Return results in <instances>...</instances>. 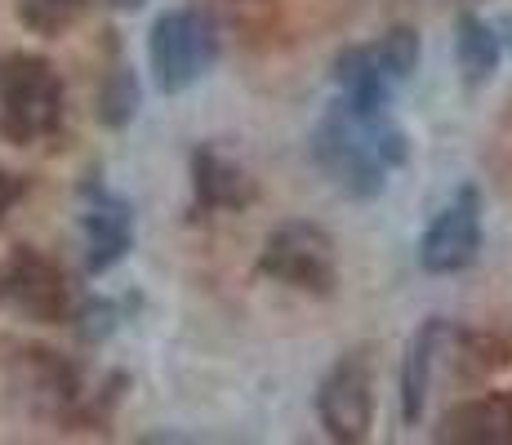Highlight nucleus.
I'll use <instances>...</instances> for the list:
<instances>
[{"label":"nucleus","mask_w":512,"mask_h":445,"mask_svg":"<svg viewBox=\"0 0 512 445\" xmlns=\"http://www.w3.org/2000/svg\"><path fill=\"white\" fill-rule=\"evenodd\" d=\"M107 5H112V9H125V14H134V9H143L147 0H107Z\"/></svg>","instance_id":"6ab92c4d"},{"label":"nucleus","mask_w":512,"mask_h":445,"mask_svg":"<svg viewBox=\"0 0 512 445\" xmlns=\"http://www.w3.org/2000/svg\"><path fill=\"white\" fill-rule=\"evenodd\" d=\"M477 250H481V196L477 187H464L423 232L419 263L432 276H450V272H464L477 259Z\"/></svg>","instance_id":"0eeeda50"},{"label":"nucleus","mask_w":512,"mask_h":445,"mask_svg":"<svg viewBox=\"0 0 512 445\" xmlns=\"http://www.w3.org/2000/svg\"><path fill=\"white\" fill-rule=\"evenodd\" d=\"M147 58H152V76L161 94H183L196 85L214 63H219V36L214 23L196 9H170L156 18L152 41H147Z\"/></svg>","instance_id":"f03ea898"},{"label":"nucleus","mask_w":512,"mask_h":445,"mask_svg":"<svg viewBox=\"0 0 512 445\" xmlns=\"http://www.w3.org/2000/svg\"><path fill=\"white\" fill-rule=\"evenodd\" d=\"M0 303L36 325H58L72 312V290L54 259L18 245L0 259Z\"/></svg>","instance_id":"39448f33"},{"label":"nucleus","mask_w":512,"mask_h":445,"mask_svg":"<svg viewBox=\"0 0 512 445\" xmlns=\"http://www.w3.org/2000/svg\"><path fill=\"white\" fill-rule=\"evenodd\" d=\"M90 9V0H18V18L32 27L36 36H63L76 27Z\"/></svg>","instance_id":"4468645a"},{"label":"nucleus","mask_w":512,"mask_h":445,"mask_svg":"<svg viewBox=\"0 0 512 445\" xmlns=\"http://www.w3.org/2000/svg\"><path fill=\"white\" fill-rule=\"evenodd\" d=\"M81 223H85V267H90L94 276L116 267L130 254L134 214L121 196L103 192V187H90V210L81 214Z\"/></svg>","instance_id":"6e6552de"},{"label":"nucleus","mask_w":512,"mask_h":445,"mask_svg":"<svg viewBox=\"0 0 512 445\" xmlns=\"http://www.w3.org/2000/svg\"><path fill=\"white\" fill-rule=\"evenodd\" d=\"M370 54H374V63H379V72L388 76L392 85H401V81H410V76L419 72L423 45H419L415 27H392L388 36H379V41L370 45Z\"/></svg>","instance_id":"ddd939ff"},{"label":"nucleus","mask_w":512,"mask_h":445,"mask_svg":"<svg viewBox=\"0 0 512 445\" xmlns=\"http://www.w3.org/2000/svg\"><path fill=\"white\" fill-rule=\"evenodd\" d=\"M192 187L205 210H245L259 196L250 170L232 156H223L219 147H196L192 152Z\"/></svg>","instance_id":"9d476101"},{"label":"nucleus","mask_w":512,"mask_h":445,"mask_svg":"<svg viewBox=\"0 0 512 445\" xmlns=\"http://www.w3.org/2000/svg\"><path fill=\"white\" fill-rule=\"evenodd\" d=\"M63 121V81L41 54L0 58V134L27 147L41 143Z\"/></svg>","instance_id":"f257e3e1"},{"label":"nucleus","mask_w":512,"mask_h":445,"mask_svg":"<svg viewBox=\"0 0 512 445\" xmlns=\"http://www.w3.org/2000/svg\"><path fill=\"white\" fill-rule=\"evenodd\" d=\"M495 36H499V45H508V49H512V14H508L499 27H495Z\"/></svg>","instance_id":"a211bd4d"},{"label":"nucleus","mask_w":512,"mask_h":445,"mask_svg":"<svg viewBox=\"0 0 512 445\" xmlns=\"http://www.w3.org/2000/svg\"><path fill=\"white\" fill-rule=\"evenodd\" d=\"M455 54H459V72H464V81L468 85H486V81H495L499 58H504V45H499L495 27H490L481 14H459Z\"/></svg>","instance_id":"f8f14e48"},{"label":"nucleus","mask_w":512,"mask_h":445,"mask_svg":"<svg viewBox=\"0 0 512 445\" xmlns=\"http://www.w3.org/2000/svg\"><path fill=\"white\" fill-rule=\"evenodd\" d=\"M437 441L455 445H512V392H486V397L459 401L446 410Z\"/></svg>","instance_id":"1a4fd4ad"},{"label":"nucleus","mask_w":512,"mask_h":445,"mask_svg":"<svg viewBox=\"0 0 512 445\" xmlns=\"http://www.w3.org/2000/svg\"><path fill=\"white\" fill-rule=\"evenodd\" d=\"M317 414L330 441L357 445L374 428V370L366 352H348L339 365L321 379L317 388Z\"/></svg>","instance_id":"423d86ee"},{"label":"nucleus","mask_w":512,"mask_h":445,"mask_svg":"<svg viewBox=\"0 0 512 445\" xmlns=\"http://www.w3.org/2000/svg\"><path fill=\"white\" fill-rule=\"evenodd\" d=\"M18 192H23V183H18V174L0 170V223H5L9 205H14V201H18Z\"/></svg>","instance_id":"dca6fc26"},{"label":"nucleus","mask_w":512,"mask_h":445,"mask_svg":"<svg viewBox=\"0 0 512 445\" xmlns=\"http://www.w3.org/2000/svg\"><path fill=\"white\" fill-rule=\"evenodd\" d=\"M134 112H139V81H134L130 67H116L103 81V94H98V116H103V125L121 130L134 121Z\"/></svg>","instance_id":"2eb2a0df"},{"label":"nucleus","mask_w":512,"mask_h":445,"mask_svg":"<svg viewBox=\"0 0 512 445\" xmlns=\"http://www.w3.org/2000/svg\"><path fill=\"white\" fill-rule=\"evenodd\" d=\"M468 348H472V352H486V339H468ZM490 348H495V339H490ZM472 370H477V374H490V361H486V356H472Z\"/></svg>","instance_id":"f3484780"},{"label":"nucleus","mask_w":512,"mask_h":445,"mask_svg":"<svg viewBox=\"0 0 512 445\" xmlns=\"http://www.w3.org/2000/svg\"><path fill=\"white\" fill-rule=\"evenodd\" d=\"M263 276L290 285L299 294H317L326 299L339 285V259H334V241L326 227L317 223H281L277 232L263 241L259 254Z\"/></svg>","instance_id":"7ed1b4c3"},{"label":"nucleus","mask_w":512,"mask_h":445,"mask_svg":"<svg viewBox=\"0 0 512 445\" xmlns=\"http://www.w3.org/2000/svg\"><path fill=\"white\" fill-rule=\"evenodd\" d=\"M312 156L326 170L334 183L348 196H379L383 183H388V165L379 161V152L366 143V134L357 130V121L348 116V107L334 103L326 112V121L312 134Z\"/></svg>","instance_id":"20e7f679"},{"label":"nucleus","mask_w":512,"mask_h":445,"mask_svg":"<svg viewBox=\"0 0 512 445\" xmlns=\"http://www.w3.org/2000/svg\"><path fill=\"white\" fill-rule=\"evenodd\" d=\"M455 339V330H446L441 316H428L419 325V334L406 348V365H401V419L406 428H415L423 419V405H428V388H432V365H437V352Z\"/></svg>","instance_id":"9b49d317"}]
</instances>
